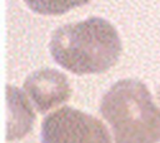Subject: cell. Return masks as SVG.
<instances>
[{"mask_svg":"<svg viewBox=\"0 0 160 143\" xmlns=\"http://www.w3.org/2000/svg\"><path fill=\"white\" fill-rule=\"evenodd\" d=\"M50 53L59 65L71 73L98 74L116 64L121 41L109 21L89 18L58 28L51 35Z\"/></svg>","mask_w":160,"mask_h":143,"instance_id":"obj_1","label":"cell"},{"mask_svg":"<svg viewBox=\"0 0 160 143\" xmlns=\"http://www.w3.org/2000/svg\"><path fill=\"white\" fill-rule=\"evenodd\" d=\"M100 112L111 127L114 143L160 142V109L141 82L115 83L101 98Z\"/></svg>","mask_w":160,"mask_h":143,"instance_id":"obj_2","label":"cell"},{"mask_svg":"<svg viewBox=\"0 0 160 143\" xmlns=\"http://www.w3.org/2000/svg\"><path fill=\"white\" fill-rule=\"evenodd\" d=\"M41 143H111V139L99 119L62 107L42 120Z\"/></svg>","mask_w":160,"mask_h":143,"instance_id":"obj_3","label":"cell"},{"mask_svg":"<svg viewBox=\"0 0 160 143\" xmlns=\"http://www.w3.org/2000/svg\"><path fill=\"white\" fill-rule=\"evenodd\" d=\"M24 89L40 113L66 102L71 92L65 75L52 69H42L29 75Z\"/></svg>","mask_w":160,"mask_h":143,"instance_id":"obj_4","label":"cell"},{"mask_svg":"<svg viewBox=\"0 0 160 143\" xmlns=\"http://www.w3.org/2000/svg\"><path fill=\"white\" fill-rule=\"evenodd\" d=\"M90 0H25L26 5L41 15H60L71 9L82 6Z\"/></svg>","mask_w":160,"mask_h":143,"instance_id":"obj_5","label":"cell"},{"mask_svg":"<svg viewBox=\"0 0 160 143\" xmlns=\"http://www.w3.org/2000/svg\"><path fill=\"white\" fill-rule=\"evenodd\" d=\"M156 98H158V100H159V103H160V85H159V88H158V90H156Z\"/></svg>","mask_w":160,"mask_h":143,"instance_id":"obj_6","label":"cell"}]
</instances>
